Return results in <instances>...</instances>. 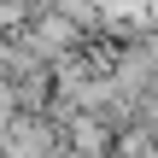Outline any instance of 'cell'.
I'll return each mask as SVG.
<instances>
[{"label": "cell", "instance_id": "cell-1", "mask_svg": "<svg viewBox=\"0 0 158 158\" xmlns=\"http://www.w3.org/2000/svg\"><path fill=\"white\" fill-rule=\"evenodd\" d=\"M0 158H59V135L41 117H12L0 129Z\"/></svg>", "mask_w": 158, "mask_h": 158}]
</instances>
